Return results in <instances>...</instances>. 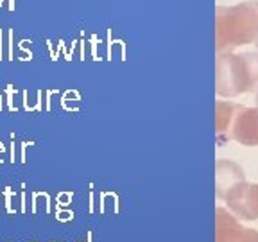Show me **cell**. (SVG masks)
<instances>
[{"label":"cell","mask_w":258,"mask_h":242,"mask_svg":"<svg viewBox=\"0 0 258 242\" xmlns=\"http://www.w3.org/2000/svg\"><path fill=\"white\" fill-rule=\"evenodd\" d=\"M22 99H23V110L25 112H43V90H36L34 99L31 97V94L23 90L22 92Z\"/></svg>","instance_id":"1"},{"label":"cell","mask_w":258,"mask_h":242,"mask_svg":"<svg viewBox=\"0 0 258 242\" xmlns=\"http://www.w3.org/2000/svg\"><path fill=\"white\" fill-rule=\"evenodd\" d=\"M50 212V197L45 192H34L32 194V214H40V212Z\"/></svg>","instance_id":"2"},{"label":"cell","mask_w":258,"mask_h":242,"mask_svg":"<svg viewBox=\"0 0 258 242\" xmlns=\"http://www.w3.org/2000/svg\"><path fill=\"white\" fill-rule=\"evenodd\" d=\"M14 58L20 59V61H31L32 59L31 40H22L20 41V47H18V52H14Z\"/></svg>","instance_id":"3"},{"label":"cell","mask_w":258,"mask_h":242,"mask_svg":"<svg viewBox=\"0 0 258 242\" xmlns=\"http://www.w3.org/2000/svg\"><path fill=\"white\" fill-rule=\"evenodd\" d=\"M4 197H5V205H7L9 214H16V206H14V197H16V194L7 187L5 188V192H4Z\"/></svg>","instance_id":"4"},{"label":"cell","mask_w":258,"mask_h":242,"mask_svg":"<svg viewBox=\"0 0 258 242\" xmlns=\"http://www.w3.org/2000/svg\"><path fill=\"white\" fill-rule=\"evenodd\" d=\"M5 94H7V106L11 112H16L18 108L14 104V94H16V88L13 85H7V90H5Z\"/></svg>","instance_id":"5"},{"label":"cell","mask_w":258,"mask_h":242,"mask_svg":"<svg viewBox=\"0 0 258 242\" xmlns=\"http://www.w3.org/2000/svg\"><path fill=\"white\" fill-rule=\"evenodd\" d=\"M34 145V142H23L22 143V152H20V161L22 163H25L27 161V147H32Z\"/></svg>","instance_id":"6"},{"label":"cell","mask_w":258,"mask_h":242,"mask_svg":"<svg viewBox=\"0 0 258 242\" xmlns=\"http://www.w3.org/2000/svg\"><path fill=\"white\" fill-rule=\"evenodd\" d=\"M72 199V194H59L58 196V205L63 206V205H68Z\"/></svg>","instance_id":"7"},{"label":"cell","mask_w":258,"mask_h":242,"mask_svg":"<svg viewBox=\"0 0 258 242\" xmlns=\"http://www.w3.org/2000/svg\"><path fill=\"white\" fill-rule=\"evenodd\" d=\"M49 47H50V56H52V59H58V50L61 45H56L54 41H49Z\"/></svg>","instance_id":"8"},{"label":"cell","mask_w":258,"mask_h":242,"mask_svg":"<svg viewBox=\"0 0 258 242\" xmlns=\"http://www.w3.org/2000/svg\"><path fill=\"white\" fill-rule=\"evenodd\" d=\"M58 221H68V219H72V214L70 212H58Z\"/></svg>","instance_id":"9"},{"label":"cell","mask_w":258,"mask_h":242,"mask_svg":"<svg viewBox=\"0 0 258 242\" xmlns=\"http://www.w3.org/2000/svg\"><path fill=\"white\" fill-rule=\"evenodd\" d=\"M70 97H77V94H76V92H67L63 99H70Z\"/></svg>","instance_id":"10"},{"label":"cell","mask_w":258,"mask_h":242,"mask_svg":"<svg viewBox=\"0 0 258 242\" xmlns=\"http://www.w3.org/2000/svg\"><path fill=\"white\" fill-rule=\"evenodd\" d=\"M9 11H14V0H9Z\"/></svg>","instance_id":"11"},{"label":"cell","mask_w":258,"mask_h":242,"mask_svg":"<svg viewBox=\"0 0 258 242\" xmlns=\"http://www.w3.org/2000/svg\"><path fill=\"white\" fill-rule=\"evenodd\" d=\"M4 158H5V152H0V163H4Z\"/></svg>","instance_id":"12"},{"label":"cell","mask_w":258,"mask_h":242,"mask_svg":"<svg viewBox=\"0 0 258 242\" xmlns=\"http://www.w3.org/2000/svg\"><path fill=\"white\" fill-rule=\"evenodd\" d=\"M0 152H5V147H4V143L0 142Z\"/></svg>","instance_id":"13"},{"label":"cell","mask_w":258,"mask_h":242,"mask_svg":"<svg viewBox=\"0 0 258 242\" xmlns=\"http://www.w3.org/2000/svg\"><path fill=\"white\" fill-rule=\"evenodd\" d=\"M0 110H2V95H0Z\"/></svg>","instance_id":"14"},{"label":"cell","mask_w":258,"mask_h":242,"mask_svg":"<svg viewBox=\"0 0 258 242\" xmlns=\"http://www.w3.org/2000/svg\"><path fill=\"white\" fill-rule=\"evenodd\" d=\"M2 4H4V0H0V9H2Z\"/></svg>","instance_id":"15"}]
</instances>
